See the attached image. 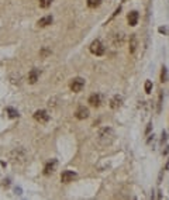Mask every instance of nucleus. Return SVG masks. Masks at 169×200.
I'll return each instance as SVG.
<instances>
[{
	"mask_svg": "<svg viewBox=\"0 0 169 200\" xmlns=\"http://www.w3.org/2000/svg\"><path fill=\"white\" fill-rule=\"evenodd\" d=\"M114 131H113L111 127H103L102 130L99 131V135H97V141H99L100 145L103 147H107L114 141Z\"/></svg>",
	"mask_w": 169,
	"mask_h": 200,
	"instance_id": "nucleus-1",
	"label": "nucleus"
},
{
	"mask_svg": "<svg viewBox=\"0 0 169 200\" xmlns=\"http://www.w3.org/2000/svg\"><path fill=\"white\" fill-rule=\"evenodd\" d=\"M90 52L96 57H100L103 54L106 52V47L103 45V42L100 40H95L92 44H90Z\"/></svg>",
	"mask_w": 169,
	"mask_h": 200,
	"instance_id": "nucleus-2",
	"label": "nucleus"
},
{
	"mask_svg": "<svg viewBox=\"0 0 169 200\" xmlns=\"http://www.w3.org/2000/svg\"><path fill=\"white\" fill-rule=\"evenodd\" d=\"M85 87V79H82V78H75V79L70 82V90L72 92H80V90Z\"/></svg>",
	"mask_w": 169,
	"mask_h": 200,
	"instance_id": "nucleus-3",
	"label": "nucleus"
},
{
	"mask_svg": "<svg viewBox=\"0 0 169 200\" xmlns=\"http://www.w3.org/2000/svg\"><path fill=\"white\" fill-rule=\"evenodd\" d=\"M34 118H35L38 123H46L50 120V114L46 113L45 110H37L34 113Z\"/></svg>",
	"mask_w": 169,
	"mask_h": 200,
	"instance_id": "nucleus-4",
	"label": "nucleus"
},
{
	"mask_svg": "<svg viewBox=\"0 0 169 200\" xmlns=\"http://www.w3.org/2000/svg\"><path fill=\"white\" fill-rule=\"evenodd\" d=\"M75 178H76V174L73 170H63L62 175H61V182L62 183H69Z\"/></svg>",
	"mask_w": 169,
	"mask_h": 200,
	"instance_id": "nucleus-5",
	"label": "nucleus"
},
{
	"mask_svg": "<svg viewBox=\"0 0 169 200\" xmlns=\"http://www.w3.org/2000/svg\"><path fill=\"white\" fill-rule=\"evenodd\" d=\"M56 166H58V162H56V159H51L50 162L45 165V168H44V174H45V175L54 174V170L56 169Z\"/></svg>",
	"mask_w": 169,
	"mask_h": 200,
	"instance_id": "nucleus-6",
	"label": "nucleus"
},
{
	"mask_svg": "<svg viewBox=\"0 0 169 200\" xmlns=\"http://www.w3.org/2000/svg\"><path fill=\"white\" fill-rule=\"evenodd\" d=\"M40 75H41V70L40 69H33L30 74H28V78H27V79H28V83L34 85L37 80L40 79Z\"/></svg>",
	"mask_w": 169,
	"mask_h": 200,
	"instance_id": "nucleus-7",
	"label": "nucleus"
},
{
	"mask_svg": "<svg viewBox=\"0 0 169 200\" xmlns=\"http://www.w3.org/2000/svg\"><path fill=\"white\" fill-rule=\"evenodd\" d=\"M75 116H76V118H79V120H85V118H87V117H89V110H87L85 106H80L79 109L76 110Z\"/></svg>",
	"mask_w": 169,
	"mask_h": 200,
	"instance_id": "nucleus-8",
	"label": "nucleus"
},
{
	"mask_svg": "<svg viewBox=\"0 0 169 200\" xmlns=\"http://www.w3.org/2000/svg\"><path fill=\"white\" fill-rule=\"evenodd\" d=\"M121 104H123V97L119 96V94H116V96L113 97L111 100H110V107L111 109H119V107H121Z\"/></svg>",
	"mask_w": 169,
	"mask_h": 200,
	"instance_id": "nucleus-9",
	"label": "nucleus"
},
{
	"mask_svg": "<svg viewBox=\"0 0 169 200\" xmlns=\"http://www.w3.org/2000/svg\"><path fill=\"white\" fill-rule=\"evenodd\" d=\"M89 104L93 107H99L100 104H102V96L100 94H92V96L89 97Z\"/></svg>",
	"mask_w": 169,
	"mask_h": 200,
	"instance_id": "nucleus-10",
	"label": "nucleus"
},
{
	"mask_svg": "<svg viewBox=\"0 0 169 200\" xmlns=\"http://www.w3.org/2000/svg\"><path fill=\"white\" fill-rule=\"evenodd\" d=\"M138 13L137 11H131V13L128 14V17H127V20H128V24L130 26H137V23H138Z\"/></svg>",
	"mask_w": 169,
	"mask_h": 200,
	"instance_id": "nucleus-11",
	"label": "nucleus"
},
{
	"mask_svg": "<svg viewBox=\"0 0 169 200\" xmlns=\"http://www.w3.org/2000/svg\"><path fill=\"white\" fill-rule=\"evenodd\" d=\"M51 23H52V17L51 16H45L38 20V26L40 27H46V26H50Z\"/></svg>",
	"mask_w": 169,
	"mask_h": 200,
	"instance_id": "nucleus-12",
	"label": "nucleus"
},
{
	"mask_svg": "<svg viewBox=\"0 0 169 200\" xmlns=\"http://www.w3.org/2000/svg\"><path fill=\"white\" fill-rule=\"evenodd\" d=\"M137 44H138V41H137V37L133 34V35L130 37V52H131V54L135 52V50H137Z\"/></svg>",
	"mask_w": 169,
	"mask_h": 200,
	"instance_id": "nucleus-13",
	"label": "nucleus"
},
{
	"mask_svg": "<svg viewBox=\"0 0 169 200\" xmlns=\"http://www.w3.org/2000/svg\"><path fill=\"white\" fill-rule=\"evenodd\" d=\"M102 4V0H87V7L90 9H96Z\"/></svg>",
	"mask_w": 169,
	"mask_h": 200,
	"instance_id": "nucleus-14",
	"label": "nucleus"
},
{
	"mask_svg": "<svg viewBox=\"0 0 169 200\" xmlns=\"http://www.w3.org/2000/svg\"><path fill=\"white\" fill-rule=\"evenodd\" d=\"M124 40V35L121 33L120 34H114V45H121Z\"/></svg>",
	"mask_w": 169,
	"mask_h": 200,
	"instance_id": "nucleus-15",
	"label": "nucleus"
},
{
	"mask_svg": "<svg viewBox=\"0 0 169 200\" xmlns=\"http://www.w3.org/2000/svg\"><path fill=\"white\" fill-rule=\"evenodd\" d=\"M6 111L9 113V117H11V118H16V117H18V111H17L16 109H13V107H7Z\"/></svg>",
	"mask_w": 169,
	"mask_h": 200,
	"instance_id": "nucleus-16",
	"label": "nucleus"
},
{
	"mask_svg": "<svg viewBox=\"0 0 169 200\" xmlns=\"http://www.w3.org/2000/svg\"><path fill=\"white\" fill-rule=\"evenodd\" d=\"M166 80H168V70H166V68L163 66L162 68V72H161V82H166Z\"/></svg>",
	"mask_w": 169,
	"mask_h": 200,
	"instance_id": "nucleus-17",
	"label": "nucleus"
},
{
	"mask_svg": "<svg viewBox=\"0 0 169 200\" xmlns=\"http://www.w3.org/2000/svg\"><path fill=\"white\" fill-rule=\"evenodd\" d=\"M51 3H52V0H40V7L48 9V7L51 6Z\"/></svg>",
	"mask_w": 169,
	"mask_h": 200,
	"instance_id": "nucleus-18",
	"label": "nucleus"
},
{
	"mask_svg": "<svg viewBox=\"0 0 169 200\" xmlns=\"http://www.w3.org/2000/svg\"><path fill=\"white\" fill-rule=\"evenodd\" d=\"M151 89H152V83H151V80H147L145 82V92L147 93H151Z\"/></svg>",
	"mask_w": 169,
	"mask_h": 200,
	"instance_id": "nucleus-19",
	"label": "nucleus"
},
{
	"mask_svg": "<svg viewBox=\"0 0 169 200\" xmlns=\"http://www.w3.org/2000/svg\"><path fill=\"white\" fill-rule=\"evenodd\" d=\"M41 57H46V55H51V50H48V48H44V50H41Z\"/></svg>",
	"mask_w": 169,
	"mask_h": 200,
	"instance_id": "nucleus-20",
	"label": "nucleus"
},
{
	"mask_svg": "<svg viewBox=\"0 0 169 200\" xmlns=\"http://www.w3.org/2000/svg\"><path fill=\"white\" fill-rule=\"evenodd\" d=\"M120 10H121V7H119V9H117V10H116V11H114V13H113V16H111V18H114V17H116V16H117V14H119V13H120ZM111 18H110V20H111Z\"/></svg>",
	"mask_w": 169,
	"mask_h": 200,
	"instance_id": "nucleus-21",
	"label": "nucleus"
}]
</instances>
